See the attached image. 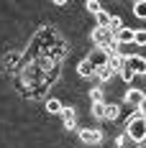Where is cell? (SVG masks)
Wrapping results in <instances>:
<instances>
[{
  "label": "cell",
  "instance_id": "1",
  "mask_svg": "<svg viewBox=\"0 0 146 148\" xmlns=\"http://www.w3.org/2000/svg\"><path fill=\"white\" fill-rule=\"evenodd\" d=\"M126 135L133 143H144L146 140V118H141L138 112H133L131 118L126 120Z\"/></svg>",
  "mask_w": 146,
  "mask_h": 148
},
{
  "label": "cell",
  "instance_id": "2",
  "mask_svg": "<svg viewBox=\"0 0 146 148\" xmlns=\"http://www.w3.org/2000/svg\"><path fill=\"white\" fill-rule=\"evenodd\" d=\"M92 44L95 49H102V51H108V56H113L116 54V36L110 33L108 28H95L92 31Z\"/></svg>",
  "mask_w": 146,
  "mask_h": 148
},
{
  "label": "cell",
  "instance_id": "3",
  "mask_svg": "<svg viewBox=\"0 0 146 148\" xmlns=\"http://www.w3.org/2000/svg\"><path fill=\"white\" fill-rule=\"evenodd\" d=\"M80 140L85 146H100L102 143V130H98V128H82L80 130Z\"/></svg>",
  "mask_w": 146,
  "mask_h": 148
},
{
  "label": "cell",
  "instance_id": "4",
  "mask_svg": "<svg viewBox=\"0 0 146 148\" xmlns=\"http://www.w3.org/2000/svg\"><path fill=\"white\" fill-rule=\"evenodd\" d=\"M126 66H128L136 77H138V74H144V77H146V56L133 54V56H128V59H126Z\"/></svg>",
  "mask_w": 146,
  "mask_h": 148
},
{
  "label": "cell",
  "instance_id": "5",
  "mask_svg": "<svg viewBox=\"0 0 146 148\" xmlns=\"http://www.w3.org/2000/svg\"><path fill=\"white\" fill-rule=\"evenodd\" d=\"M87 59H90V64L95 66V69H100V66H108V51H102V49H92L87 54Z\"/></svg>",
  "mask_w": 146,
  "mask_h": 148
},
{
  "label": "cell",
  "instance_id": "6",
  "mask_svg": "<svg viewBox=\"0 0 146 148\" xmlns=\"http://www.w3.org/2000/svg\"><path fill=\"white\" fill-rule=\"evenodd\" d=\"M146 100V92L144 89H126V105L128 107H136L138 110V105Z\"/></svg>",
  "mask_w": 146,
  "mask_h": 148
},
{
  "label": "cell",
  "instance_id": "7",
  "mask_svg": "<svg viewBox=\"0 0 146 148\" xmlns=\"http://www.w3.org/2000/svg\"><path fill=\"white\" fill-rule=\"evenodd\" d=\"M133 33H136V28H128V26H123V28L116 33V44H123V46L133 44Z\"/></svg>",
  "mask_w": 146,
  "mask_h": 148
},
{
  "label": "cell",
  "instance_id": "8",
  "mask_svg": "<svg viewBox=\"0 0 146 148\" xmlns=\"http://www.w3.org/2000/svg\"><path fill=\"white\" fill-rule=\"evenodd\" d=\"M62 120H64V130H74V125H77V112H74L72 107H64V110H62Z\"/></svg>",
  "mask_w": 146,
  "mask_h": 148
},
{
  "label": "cell",
  "instance_id": "9",
  "mask_svg": "<svg viewBox=\"0 0 146 148\" xmlns=\"http://www.w3.org/2000/svg\"><path fill=\"white\" fill-rule=\"evenodd\" d=\"M95 72H98V69H95V66L90 64V59H87V56H85V59L77 64V74H80V77H95Z\"/></svg>",
  "mask_w": 146,
  "mask_h": 148
},
{
  "label": "cell",
  "instance_id": "10",
  "mask_svg": "<svg viewBox=\"0 0 146 148\" xmlns=\"http://www.w3.org/2000/svg\"><path fill=\"white\" fill-rule=\"evenodd\" d=\"M44 110L49 112V115H62V110H64V105L59 102V100H46Z\"/></svg>",
  "mask_w": 146,
  "mask_h": 148
},
{
  "label": "cell",
  "instance_id": "11",
  "mask_svg": "<svg viewBox=\"0 0 146 148\" xmlns=\"http://www.w3.org/2000/svg\"><path fill=\"white\" fill-rule=\"evenodd\" d=\"M120 118V107L116 102H108L105 105V120H118Z\"/></svg>",
  "mask_w": 146,
  "mask_h": 148
},
{
  "label": "cell",
  "instance_id": "12",
  "mask_svg": "<svg viewBox=\"0 0 146 148\" xmlns=\"http://www.w3.org/2000/svg\"><path fill=\"white\" fill-rule=\"evenodd\" d=\"M108 66H110L113 72H120V69L126 66V59H123V56H118V54H113V56L108 59Z\"/></svg>",
  "mask_w": 146,
  "mask_h": 148
},
{
  "label": "cell",
  "instance_id": "13",
  "mask_svg": "<svg viewBox=\"0 0 146 148\" xmlns=\"http://www.w3.org/2000/svg\"><path fill=\"white\" fill-rule=\"evenodd\" d=\"M113 69H110V66H100V69H98V72H95V77H98V79H100V82H110V79H113Z\"/></svg>",
  "mask_w": 146,
  "mask_h": 148
},
{
  "label": "cell",
  "instance_id": "14",
  "mask_svg": "<svg viewBox=\"0 0 146 148\" xmlns=\"http://www.w3.org/2000/svg\"><path fill=\"white\" fill-rule=\"evenodd\" d=\"M133 15H136V18H141V21H146V0L133 3Z\"/></svg>",
  "mask_w": 146,
  "mask_h": 148
},
{
  "label": "cell",
  "instance_id": "15",
  "mask_svg": "<svg viewBox=\"0 0 146 148\" xmlns=\"http://www.w3.org/2000/svg\"><path fill=\"white\" fill-rule=\"evenodd\" d=\"M92 118L105 120V102H92Z\"/></svg>",
  "mask_w": 146,
  "mask_h": 148
},
{
  "label": "cell",
  "instance_id": "16",
  "mask_svg": "<svg viewBox=\"0 0 146 148\" xmlns=\"http://www.w3.org/2000/svg\"><path fill=\"white\" fill-rule=\"evenodd\" d=\"M95 18H98V28H108V26H110V18H113V15H108L105 10H100V13L95 15Z\"/></svg>",
  "mask_w": 146,
  "mask_h": 148
},
{
  "label": "cell",
  "instance_id": "17",
  "mask_svg": "<svg viewBox=\"0 0 146 148\" xmlns=\"http://www.w3.org/2000/svg\"><path fill=\"white\" fill-rule=\"evenodd\" d=\"M120 28H123V21H120L118 15H113V18H110V26H108V31H110V33L116 36V33H118Z\"/></svg>",
  "mask_w": 146,
  "mask_h": 148
},
{
  "label": "cell",
  "instance_id": "18",
  "mask_svg": "<svg viewBox=\"0 0 146 148\" xmlns=\"http://www.w3.org/2000/svg\"><path fill=\"white\" fill-rule=\"evenodd\" d=\"M85 8H87V10H90L92 15H98V13L102 10V5L98 3V0H87V3H85Z\"/></svg>",
  "mask_w": 146,
  "mask_h": 148
},
{
  "label": "cell",
  "instance_id": "19",
  "mask_svg": "<svg viewBox=\"0 0 146 148\" xmlns=\"http://www.w3.org/2000/svg\"><path fill=\"white\" fill-rule=\"evenodd\" d=\"M118 77H120L123 82H133V79H136V74H133L131 69H128V66H123V69L118 72Z\"/></svg>",
  "mask_w": 146,
  "mask_h": 148
},
{
  "label": "cell",
  "instance_id": "20",
  "mask_svg": "<svg viewBox=\"0 0 146 148\" xmlns=\"http://www.w3.org/2000/svg\"><path fill=\"white\" fill-rule=\"evenodd\" d=\"M18 59H21V54H18V51H10V54H8V56L3 59V66H13V64H15Z\"/></svg>",
  "mask_w": 146,
  "mask_h": 148
},
{
  "label": "cell",
  "instance_id": "21",
  "mask_svg": "<svg viewBox=\"0 0 146 148\" xmlns=\"http://www.w3.org/2000/svg\"><path fill=\"white\" fill-rule=\"evenodd\" d=\"M133 44L136 46H146V31H136V33H133Z\"/></svg>",
  "mask_w": 146,
  "mask_h": 148
},
{
  "label": "cell",
  "instance_id": "22",
  "mask_svg": "<svg viewBox=\"0 0 146 148\" xmlns=\"http://www.w3.org/2000/svg\"><path fill=\"white\" fill-rule=\"evenodd\" d=\"M90 100H92V102H105V100H102V89L100 87H92L90 89Z\"/></svg>",
  "mask_w": 146,
  "mask_h": 148
},
{
  "label": "cell",
  "instance_id": "23",
  "mask_svg": "<svg viewBox=\"0 0 146 148\" xmlns=\"http://www.w3.org/2000/svg\"><path fill=\"white\" fill-rule=\"evenodd\" d=\"M126 140H128V135H126V133L118 135V138H116V146H118V148H123V146H126Z\"/></svg>",
  "mask_w": 146,
  "mask_h": 148
},
{
  "label": "cell",
  "instance_id": "24",
  "mask_svg": "<svg viewBox=\"0 0 146 148\" xmlns=\"http://www.w3.org/2000/svg\"><path fill=\"white\" fill-rule=\"evenodd\" d=\"M136 112H138V115H141V118H146V100L141 105H138V110H136Z\"/></svg>",
  "mask_w": 146,
  "mask_h": 148
}]
</instances>
